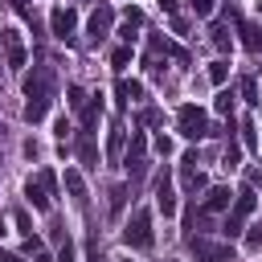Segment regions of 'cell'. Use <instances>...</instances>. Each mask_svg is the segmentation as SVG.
I'll use <instances>...</instances> for the list:
<instances>
[{"label": "cell", "instance_id": "obj_40", "mask_svg": "<svg viewBox=\"0 0 262 262\" xmlns=\"http://www.w3.org/2000/svg\"><path fill=\"white\" fill-rule=\"evenodd\" d=\"M0 70H4V66H0Z\"/></svg>", "mask_w": 262, "mask_h": 262}, {"label": "cell", "instance_id": "obj_38", "mask_svg": "<svg viewBox=\"0 0 262 262\" xmlns=\"http://www.w3.org/2000/svg\"><path fill=\"white\" fill-rule=\"evenodd\" d=\"M16 8H20V12H29V0H16Z\"/></svg>", "mask_w": 262, "mask_h": 262}, {"label": "cell", "instance_id": "obj_2", "mask_svg": "<svg viewBox=\"0 0 262 262\" xmlns=\"http://www.w3.org/2000/svg\"><path fill=\"white\" fill-rule=\"evenodd\" d=\"M123 246L127 250H151L156 246V229H151V213L147 209L131 213V221L123 225Z\"/></svg>", "mask_w": 262, "mask_h": 262}, {"label": "cell", "instance_id": "obj_35", "mask_svg": "<svg viewBox=\"0 0 262 262\" xmlns=\"http://www.w3.org/2000/svg\"><path fill=\"white\" fill-rule=\"evenodd\" d=\"M25 156H29V160H37V156H41V147H37L33 139H25Z\"/></svg>", "mask_w": 262, "mask_h": 262}, {"label": "cell", "instance_id": "obj_23", "mask_svg": "<svg viewBox=\"0 0 262 262\" xmlns=\"http://www.w3.org/2000/svg\"><path fill=\"white\" fill-rule=\"evenodd\" d=\"M70 131H74V123H70L66 115H61V119H53V139H61V143H66V139H70Z\"/></svg>", "mask_w": 262, "mask_h": 262}, {"label": "cell", "instance_id": "obj_37", "mask_svg": "<svg viewBox=\"0 0 262 262\" xmlns=\"http://www.w3.org/2000/svg\"><path fill=\"white\" fill-rule=\"evenodd\" d=\"M0 262H25V258H16V254H4V250H0Z\"/></svg>", "mask_w": 262, "mask_h": 262}, {"label": "cell", "instance_id": "obj_28", "mask_svg": "<svg viewBox=\"0 0 262 262\" xmlns=\"http://www.w3.org/2000/svg\"><path fill=\"white\" fill-rule=\"evenodd\" d=\"M237 160H242V147L229 139V143H225V168H237Z\"/></svg>", "mask_w": 262, "mask_h": 262}, {"label": "cell", "instance_id": "obj_34", "mask_svg": "<svg viewBox=\"0 0 262 262\" xmlns=\"http://www.w3.org/2000/svg\"><path fill=\"white\" fill-rule=\"evenodd\" d=\"M151 147H156V156H172V139H168V135H156Z\"/></svg>", "mask_w": 262, "mask_h": 262}, {"label": "cell", "instance_id": "obj_18", "mask_svg": "<svg viewBox=\"0 0 262 262\" xmlns=\"http://www.w3.org/2000/svg\"><path fill=\"white\" fill-rule=\"evenodd\" d=\"M119 102L127 106V102H143V82H119Z\"/></svg>", "mask_w": 262, "mask_h": 262}, {"label": "cell", "instance_id": "obj_15", "mask_svg": "<svg viewBox=\"0 0 262 262\" xmlns=\"http://www.w3.org/2000/svg\"><path fill=\"white\" fill-rule=\"evenodd\" d=\"M237 33H242V45H246L250 53H262V29H258L254 20H237Z\"/></svg>", "mask_w": 262, "mask_h": 262}, {"label": "cell", "instance_id": "obj_5", "mask_svg": "<svg viewBox=\"0 0 262 262\" xmlns=\"http://www.w3.org/2000/svg\"><path fill=\"white\" fill-rule=\"evenodd\" d=\"M250 213H254V188L246 184L242 192H233V209L225 213V225H221V233H225V237H237V233L246 229Z\"/></svg>", "mask_w": 262, "mask_h": 262}, {"label": "cell", "instance_id": "obj_17", "mask_svg": "<svg viewBox=\"0 0 262 262\" xmlns=\"http://www.w3.org/2000/svg\"><path fill=\"white\" fill-rule=\"evenodd\" d=\"M139 29H143V12H139V8H127V16H123V33H119V37H123V41L131 45Z\"/></svg>", "mask_w": 262, "mask_h": 262}, {"label": "cell", "instance_id": "obj_12", "mask_svg": "<svg viewBox=\"0 0 262 262\" xmlns=\"http://www.w3.org/2000/svg\"><path fill=\"white\" fill-rule=\"evenodd\" d=\"M156 205H160L164 217H176V188H172V176L168 172L156 176Z\"/></svg>", "mask_w": 262, "mask_h": 262}, {"label": "cell", "instance_id": "obj_11", "mask_svg": "<svg viewBox=\"0 0 262 262\" xmlns=\"http://www.w3.org/2000/svg\"><path fill=\"white\" fill-rule=\"evenodd\" d=\"M111 25H115V8H111V4H98V8L90 12V25H86L90 41H102V37L111 33Z\"/></svg>", "mask_w": 262, "mask_h": 262}, {"label": "cell", "instance_id": "obj_33", "mask_svg": "<svg viewBox=\"0 0 262 262\" xmlns=\"http://www.w3.org/2000/svg\"><path fill=\"white\" fill-rule=\"evenodd\" d=\"M57 262H74V246H70V237L57 242Z\"/></svg>", "mask_w": 262, "mask_h": 262}, {"label": "cell", "instance_id": "obj_4", "mask_svg": "<svg viewBox=\"0 0 262 262\" xmlns=\"http://www.w3.org/2000/svg\"><path fill=\"white\" fill-rule=\"evenodd\" d=\"M176 131H180L184 139H205V135H213L209 115H205L196 102H184V106L176 111Z\"/></svg>", "mask_w": 262, "mask_h": 262}, {"label": "cell", "instance_id": "obj_36", "mask_svg": "<svg viewBox=\"0 0 262 262\" xmlns=\"http://www.w3.org/2000/svg\"><path fill=\"white\" fill-rule=\"evenodd\" d=\"M250 188H262V168H250Z\"/></svg>", "mask_w": 262, "mask_h": 262}, {"label": "cell", "instance_id": "obj_27", "mask_svg": "<svg viewBox=\"0 0 262 262\" xmlns=\"http://www.w3.org/2000/svg\"><path fill=\"white\" fill-rule=\"evenodd\" d=\"M254 131H258V127H254V119H246V123H242V143H246V147H254V143H258V135H254Z\"/></svg>", "mask_w": 262, "mask_h": 262}, {"label": "cell", "instance_id": "obj_30", "mask_svg": "<svg viewBox=\"0 0 262 262\" xmlns=\"http://www.w3.org/2000/svg\"><path fill=\"white\" fill-rule=\"evenodd\" d=\"M246 250H254V254L262 250V225H254V229L246 233Z\"/></svg>", "mask_w": 262, "mask_h": 262}, {"label": "cell", "instance_id": "obj_8", "mask_svg": "<svg viewBox=\"0 0 262 262\" xmlns=\"http://www.w3.org/2000/svg\"><path fill=\"white\" fill-rule=\"evenodd\" d=\"M0 45H4V66L8 70H20L25 66V41L16 29H0Z\"/></svg>", "mask_w": 262, "mask_h": 262}, {"label": "cell", "instance_id": "obj_3", "mask_svg": "<svg viewBox=\"0 0 262 262\" xmlns=\"http://www.w3.org/2000/svg\"><path fill=\"white\" fill-rule=\"evenodd\" d=\"M25 196H29V205L33 209H49L53 205V196H57V176H53V168H41L37 176H29V184H25Z\"/></svg>", "mask_w": 262, "mask_h": 262}, {"label": "cell", "instance_id": "obj_26", "mask_svg": "<svg viewBox=\"0 0 262 262\" xmlns=\"http://www.w3.org/2000/svg\"><path fill=\"white\" fill-rule=\"evenodd\" d=\"M12 221H16V229H20L25 237H33V221H29V213H25V209H16V213H12Z\"/></svg>", "mask_w": 262, "mask_h": 262}, {"label": "cell", "instance_id": "obj_16", "mask_svg": "<svg viewBox=\"0 0 262 262\" xmlns=\"http://www.w3.org/2000/svg\"><path fill=\"white\" fill-rule=\"evenodd\" d=\"M66 192H70V201H74L78 209H86V201H90V196H86V184H82V176H78V172H66Z\"/></svg>", "mask_w": 262, "mask_h": 262}, {"label": "cell", "instance_id": "obj_1", "mask_svg": "<svg viewBox=\"0 0 262 262\" xmlns=\"http://www.w3.org/2000/svg\"><path fill=\"white\" fill-rule=\"evenodd\" d=\"M53 94H57V74L49 66H33V74L25 78V123H41L49 115Z\"/></svg>", "mask_w": 262, "mask_h": 262}, {"label": "cell", "instance_id": "obj_22", "mask_svg": "<svg viewBox=\"0 0 262 262\" xmlns=\"http://www.w3.org/2000/svg\"><path fill=\"white\" fill-rule=\"evenodd\" d=\"M213 106H217V115H233V90H221Z\"/></svg>", "mask_w": 262, "mask_h": 262}, {"label": "cell", "instance_id": "obj_13", "mask_svg": "<svg viewBox=\"0 0 262 262\" xmlns=\"http://www.w3.org/2000/svg\"><path fill=\"white\" fill-rule=\"evenodd\" d=\"M180 180H184L188 192H201V188H205V172L196 168V151H188V156L180 160Z\"/></svg>", "mask_w": 262, "mask_h": 262}, {"label": "cell", "instance_id": "obj_25", "mask_svg": "<svg viewBox=\"0 0 262 262\" xmlns=\"http://www.w3.org/2000/svg\"><path fill=\"white\" fill-rule=\"evenodd\" d=\"M119 147H123V127L115 123V127H111V139H106V151H111V156H119Z\"/></svg>", "mask_w": 262, "mask_h": 262}, {"label": "cell", "instance_id": "obj_20", "mask_svg": "<svg viewBox=\"0 0 262 262\" xmlns=\"http://www.w3.org/2000/svg\"><path fill=\"white\" fill-rule=\"evenodd\" d=\"M225 78H229V61L217 57V61L209 66V82H213V86H225Z\"/></svg>", "mask_w": 262, "mask_h": 262}, {"label": "cell", "instance_id": "obj_24", "mask_svg": "<svg viewBox=\"0 0 262 262\" xmlns=\"http://www.w3.org/2000/svg\"><path fill=\"white\" fill-rule=\"evenodd\" d=\"M127 61H131V45H119V49L111 53V66H115V70H123Z\"/></svg>", "mask_w": 262, "mask_h": 262}, {"label": "cell", "instance_id": "obj_31", "mask_svg": "<svg viewBox=\"0 0 262 262\" xmlns=\"http://www.w3.org/2000/svg\"><path fill=\"white\" fill-rule=\"evenodd\" d=\"M242 98H246V102H258V86H254V78H242Z\"/></svg>", "mask_w": 262, "mask_h": 262}, {"label": "cell", "instance_id": "obj_7", "mask_svg": "<svg viewBox=\"0 0 262 262\" xmlns=\"http://www.w3.org/2000/svg\"><path fill=\"white\" fill-rule=\"evenodd\" d=\"M188 250H192L196 262H233L229 246H217V242H205V237H188Z\"/></svg>", "mask_w": 262, "mask_h": 262}, {"label": "cell", "instance_id": "obj_29", "mask_svg": "<svg viewBox=\"0 0 262 262\" xmlns=\"http://www.w3.org/2000/svg\"><path fill=\"white\" fill-rule=\"evenodd\" d=\"M123 201H127V188H123V184H115V188H111V213H119V209H123Z\"/></svg>", "mask_w": 262, "mask_h": 262}, {"label": "cell", "instance_id": "obj_39", "mask_svg": "<svg viewBox=\"0 0 262 262\" xmlns=\"http://www.w3.org/2000/svg\"><path fill=\"white\" fill-rule=\"evenodd\" d=\"M123 262H131V258H123Z\"/></svg>", "mask_w": 262, "mask_h": 262}, {"label": "cell", "instance_id": "obj_14", "mask_svg": "<svg viewBox=\"0 0 262 262\" xmlns=\"http://www.w3.org/2000/svg\"><path fill=\"white\" fill-rule=\"evenodd\" d=\"M78 160L86 168H98V147H94V131H82L78 135Z\"/></svg>", "mask_w": 262, "mask_h": 262}, {"label": "cell", "instance_id": "obj_9", "mask_svg": "<svg viewBox=\"0 0 262 262\" xmlns=\"http://www.w3.org/2000/svg\"><path fill=\"white\" fill-rule=\"evenodd\" d=\"M74 29H78V12H74V8H53V12H49V33H53L57 41H70Z\"/></svg>", "mask_w": 262, "mask_h": 262}, {"label": "cell", "instance_id": "obj_19", "mask_svg": "<svg viewBox=\"0 0 262 262\" xmlns=\"http://www.w3.org/2000/svg\"><path fill=\"white\" fill-rule=\"evenodd\" d=\"M209 41H213V49H217V53H225L233 37H229V29H225V25H213V29H209Z\"/></svg>", "mask_w": 262, "mask_h": 262}, {"label": "cell", "instance_id": "obj_21", "mask_svg": "<svg viewBox=\"0 0 262 262\" xmlns=\"http://www.w3.org/2000/svg\"><path fill=\"white\" fill-rule=\"evenodd\" d=\"M66 102H70L74 111H82V106H86V90H82V86H66Z\"/></svg>", "mask_w": 262, "mask_h": 262}, {"label": "cell", "instance_id": "obj_10", "mask_svg": "<svg viewBox=\"0 0 262 262\" xmlns=\"http://www.w3.org/2000/svg\"><path fill=\"white\" fill-rule=\"evenodd\" d=\"M143 168H147V139H143V131H135L131 135V151H127V176L139 180Z\"/></svg>", "mask_w": 262, "mask_h": 262}, {"label": "cell", "instance_id": "obj_32", "mask_svg": "<svg viewBox=\"0 0 262 262\" xmlns=\"http://www.w3.org/2000/svg\"><path fill=\"white\" fill-rule=\"evenodd\" d=\"M188 8H192V16H209L213 12V0H188Z\"/></svg>", "mask_w": 262, "mask_h": 262}, {"label": "cell", "instance_id": "obj_6", "mask_svg": "<svg viewBox=\"0 0 262 262\" xmlns=\"http://www.w3.org/2000/svg\"><path fill=\"white\" fill-rule=\"evenodd\" d=\"M229 196H233V192H229V188H221V184H217V188H209V192H205V201H201V209H192V221H188V225H192V229H196V225H209L221 209H229Z\"/></svg>", "mask_w": 262, "mask_h": 262}]
</instances>
